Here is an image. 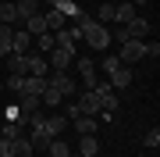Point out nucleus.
Segmentation results:
<instances>
[{"label": "nucleus", "mask_w": 160, "mask_h": 157, "mask_svg": "<svg viewBox=\"0 0 160 157\" xmlns=\"http://www.w3.org/2000/svg\"><path fill=\"white\" fill-rule=\"evenodd\" d=\"M75 104H78V111H82V114H92V118L103 111V104H100V93H96V89H86V93L75 100Z\"/></svg>", "instance_id": "6"}, {"label": "nucleus", "mask_w": 160, "mask_h": 157, "mask_svg": "<svg viewBox=\"0 0 160 157\" xmlns=\"http://www.w3.org/2000/svg\"><path fill=\"white\" fill-rule=\"evenodd\" d=\"M25 32H29V36H43V32H50V29H46V18H43V11H39V14H32L29 22H25Z\"/></svg>", "instance_id": "19"}, {"label": "nucleus", "mask_w": 160, "mask_h": 157, "mask_svg": "<svg viewBox=\"0 0 160 157\" xmlns=\"http://www.w3.org/2000/svg\"><path fill=\"white\" fill-rule=\"evenodd\" d=\"M75 25H78L82 39L89 43V50H107V47H110V29H107V25H100L96 18H89L86 11L75 18Z\"/></svg>", "instance_id": "1"}, {"label": "nucleus", "mask_w": 160, "mask_h": 157, "mask_svg": "<svg viewBox=\"0 0 160 157\" xmlns=\"http://www.w3.org/2000/svg\"><path fill=\"white\" fill-rule=\"evenodd\" d=\"M53 47H57V43H53V32H43V36H39V50H46V54H50Z\"/></svg>", "instance_id": "27"}, {"label": "nucleus", "mask_w": 160, "mask_h": 157, "mask_svg": "<svg viewBox=\"0 0 160 157\" xmlns=\"http://www.w3.org/2000/svg\"><path fill=\"white\" fill-rule=\"evenodd\" d=\"M46 154H50V157H68V154H71V146L64 143V139H53L50 146H46Z\"/></svg>", "instance_id": "23"}, {"label": "nucleus", "mask_w": 160, "mask_h": 157, "mask_svg": "<svg viewBox=\"0 0 160 157\" xmlns=\"http://www.w3.org/2000/svg\"><path fill=\"white\" fill-rule=\"evenodd\" d=\"M11 39H14V29H11V25H0V47L11 50Z\"/></svg>", "instance_id": "25"}, {"label": "nucleus", "mask_w": 160, "mask_h": 157, "mask_svg": "<svg viewBox=\"0 0 160 157\" xmlns=\"http://www.w3.org/2000/svg\"><path fill=\"white\" fill-rule=\"evenodd\" d=\"M100 68H103V75H110V71H118V68H121V61H118V54H107V57L100 61Z\"/></svg>", "instance_id": "24"}, {"label": "nucleus", "mask_w": 160, "mask_h": 157, "mask_svg": "<svg viewBox=\"0 0 160 157\" xmlns=\"http://www.w3.org/2000/svg\"><path fill=\"white\" fill-rule=\"evenodd\" d=\"M135 14H139V7L132 4V0H125V4H114V22H118V25H128Z\"/></svg>", "instance_id": "10"}, {"label": "nucleus", "mask_w": 160, "mask_h": 157, "mask_svg": "<svg viewBox=\"0 0 160 157\" xmlns=\"http://www.w3.org/2000/svg\"><path fill=\"white\" fill-rule=\"evenodd\" d=\"M43 128L53 136V139H57L64 128H68V118H64V114H50V118H43Z\"/></svg>", "instance_id": "14"}, {"label": "nucleus", "mask_w": 160, "mask_h": 157, "mask_svg": "<svg viewBox=\"0 0 160 157\" xmlns=\"http://www.w3.org/2000/svg\"><path fill=\"white\" fill-rule=\"evenodd\" d=\"M7 154H11V157H32L36 150H32L29 136H14V139H11V146H7Z\"/></svg>", "instance_id": "9"}, {"label": "nucleus", "mask_w": 160, "mask_h": 157, "mask_svg": "<svg viewBox=\"0 0 160 157\" xmlns=\"http://www.w3.org/2000/svg\"><path fill=\"white\" fill-rule=\"evenodd\" d=\"M78 114H82V111H78V104H68V114H64V118H68V122H75Z\"/></svg>", "instance_id": "30"}, {"label": "nucleus", "mask_w": 160, "mask_h": 157, "mask_svg": "<svg viewBox=\"0 0 160 157\" xmlns=\"http://www.w3.org/2000/svg\"><path fill=\"white\" fill-rule=\"evenodd\" d=\"M103 22H114V4H103L100 7V25Z\"/></svg>", "instance_id": "28"}, {"label": "nucleus", "mask_w": 160, "mask_h": 157, "mask_svg": "<svg viewBox=\"0 0 160 157\" xmlns=\"http://www.w3.org/2000/svg\"><path fill=\"white\" fill-rule=\"evenodd\" d=\"M46 86H53L61 97H71L75 89H78V86H75V79L68 75V71H50V75H46Z\"/></svg>", "instance_id": "5"}, {"label": "nucleus", "mask_w": 160, "mask_h": 157, "mask_svg": "<svg viewBox=\"0 0 160 157\" xmlns=\"http://www.w3.org/2000/svg\"><path fill=\"white\" fill-rule=\"evenodd\" d=\"M146 36H149V22H146V18H132V22L128 25H118V29L114 32H110V39H118V43H125V39H146Z\"/></svg>", "instance_id": "2"}, {"label": "nucleus", "mask_w": 160, "mask_h": 157, "mask_svg": "<svg viewBox=\"0 0 160 157\" xmlns=\"http://www.w3.org/2000/svg\"><path fill=\"white\" fill-rule=\"evenodd\" d=\"M146 47H149L146 39H125V43H121V50H118V61H121V64L142 61V57H146Z\"/></svg>", "instance_id": "3"}, {"label": "nucleus", "mask_w": 160, "mask_h": 157, "mask_svg": "<svg viewBox=\"0 0 160 157\" xmlns=\"http://www.w3.org/2000/svg\"><path fill=\"white\" fill-rule=\"evenodd\" d=\"M146 146H149V150H157V146H160V132H157V128H149V132H146Z\"/></svg>", "instance_id": "29"}, {"label": "nucleus", "mask_w": 160, "mask_h": 157, "mask_svg": "<svg viewBox=\"0 0 160 157\" xmlns=\"http://www.w3.org/2000/svg\"><path fill=\"white\" fill-rule=\"evenodd\" d=\"M32 50V36L25 29H14V39H11V54H29Z\"/></svg>", "instance_id": "12"}, {"label": "nucleus", "mask_w": 160, "mask_h": 157, "mask_svg": "<svg viewBox=\"0 0 160 157\" xmlns=\"http://www.w3.org/2000/svg\"><path fill=\"white\" fill-rule=\"evenodd\" d=\"M4 86H7V89H11V93H14V97H18V93H22V86H25V75H11V79H7V82H4Z\"/></svg>", "instance_id": "26"}, {"label": "nucleus", "mask_w": 160, "mask_h": 157, "mask_svg": "<svg viewBox=\"0 0 160 157\" xmlns=\"http://www.w3.org/2000/svg\"><path fill=\"white\" fill-rule=\"evenodd\" d=\"M14 11H18V22H29L32 14H39V0H14Z\"/></svg>", "instance_id": "13"}, {"label": "nucleus", "mask_w": 160, "mask_h": 157, "mask_svg": "<svg viewBox=\"0 0 160 157\" xmlns=\"http://www.w3.org/2000/svg\"><path fill=\"white\" fill-rule=\"evenodd\" d=\"M78 157H100V139L96 136H82L78 139Z\"/></svg>", "instance_id": "17"}, {"label": "nucleus", "mask_w": 160, "mask_h": 157, "mask_svg": "<svg viewBox=\"0 0 160 157\" xmlns=\"http://www.w3.org/2000/svg\"><path fill=\"white\" fill-rule=\"evenodd\" d=\"M71 128H75L78 136H96V118H92V114H78V118L71 122Z\"/></svg>", "instance_id": "11"}, {"label": "nucleus", "mask_w": 160, "mask_h": 157, "mask_svg": "<svg viewBox=\"0 0 160 157\" xmlns=\"http://www.w3.org/2000/svg\"><path fill=\"white\" fill-rule=\"evenodd\" d=\"M75 61V47H53L46 64H50V71H68V64Z\"/></svg>", "instance_id": "4"}, {"label": "nucleus", "mask_w": 160, "mask_h": 157, "mask_svg": "<svg viewBox=\"0 0 160 157\" xmlns=\"http://www.w3.org/2000/svg\"><path fill=\"white\" fill-rule=\"evenodd\" d=\"M29 75H39V79L50 75V64H46L43 54H29Z\"/></svg>", "instance_id": "15"}, {"label": "nucleus", "mask_w": 160, "mask_h": 157, "mask_svg": "<svg viewBox=\"0 0 160 157\" xmlns=\"http://www.w3.org/2000/svg\"><path fill=\"white\" fill-rule=\"evenodd\" d=\"M11 75H29V54H7Z\"/></svg>", "instance_id": "18"}, {"label": "nucleus", "mask_w": 160, "mask_h": 157, "mask_svg": "<svg viewBox=\"0 0 160 157\" xmlns=\"http://www.w3.org/2000/svg\"><path fill=\"white\" fill-rule=\"evenodd\" d=\"M39 100H43V104H50V107H57V104H64V97H61V93H57V89H53V86H46L43 93H39Z\"/></svg>", "instance_id": "22"}, {"label": "nucleus", "mask_w": 160, "mask_h": 157, "mask_svg": "<svg viewBox=\"0 0 160 157\" xmlns=\"http://www.w3.org/2000/svg\"><path fill=\"white\" fill-rule=\"evenodd\" d=\"M75 68H78L82 86H86V89L96 86V61H92V57H78V61H75Z\"/></svg>", "instance_id": "7"}, {"label": "nucleus", "mask_w": 160, "mask_h": 157, "mask_svg": "<svg viewBox=\"0 0 160 157\" xmlns=\"http://www.w3.org/2000/svg\"><path fill=\"white\" fill-rule=\"evenodd\" d=\"M107 82H110V89H128V86H132V71H128V64H121L118 71H110Z\"/></svg>", "instance_id": "8"}, {"label": "nucleus", "mask_w": 160, "mask_h": 157, "mask_svg": "<svg viewBox=\"0 0 160 157\" xmlns=\"http://www.w3.org/2000/svg\"><path fill=\"white\" fill-rule=\"evenodd\" d=\"M14 22H18L14 0H4V4H0V25H11V29H14Z\"/></svg>", "instance_id": "20"}, {"label": "nucleus", "mask_w": 160, "mask_h": 157, "mask_svg": "<svg viewBox=\"0 0 160 157\" xmlns=\"http://www.w3.org/2000/svg\"><path fill=\"white\" fill-rule=\"evenodd\" d=\"M7 146H11V139H0V157H11V154H7Z\"/></svg>", "instance_id": "31"}, {"label": "nucleus", "mask_w": 160, "mask_h": 157, "mask_svg": "<svg viewBox=\"0 0 160 157\" xmlns=\"http://www.w3.org/2000/svg\"><path fill=\"white\" fill-rule=\"evenodd\" d=\"M43 89H46V79H39V75H25V86H22L25 97H39ZM22 93H18V97H22Z\"/></svg>", "instance_id": "16"}, {"label": "nucleus", "mask_w": 160, "mask_h": 157, "mask_svg": "<svg viewBox=\"0 0 160 157\" xmlns=\"http://www.w3.org/2000/svg\"><path fill=\"white\" fill-rule=\"evenodd\" d=\"M7 54H11V50H4V47H0V57H7Z\"/></svg>", "instance_id": "32"}, {"label": "nucleus", "mask_w": 160, "mask_h": 157, "mask_svg": "<svg viewBox=\"0 0 160 157\" xmlns=\"http://www.w3.org/2000/svg\"><path fill=\"white\" fill-rule=\"evenodd\" d=\"M0 89H4V82H0Z\"/></svg>", "instance_id": "33"}, {"label": "nucleus", "mask_w": 160, "mask_h": 157, "mask_svg": "<svg viewBox=\"0 0 160 157\" xmlns=\"http://www.w3.org/2000/svg\"><path fill=\"white\" fill-rule=\"evenodd\" d=\"M43 18H46V29H50V32H61L64 25H68V18H64L61 11H53V7H50V11H46Z\"/></svg>", "instance_id": "21"}]
</instances>
